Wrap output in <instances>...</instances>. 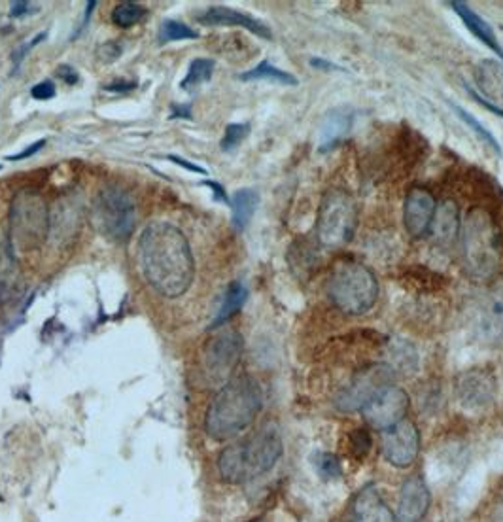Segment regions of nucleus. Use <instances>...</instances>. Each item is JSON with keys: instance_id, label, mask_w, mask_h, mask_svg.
<instances>
[{"instance_id": "f03ea898", "label": "nucleus", "mask_w": 503, "mask_h": 522, "mask_svg": "<svg viewBox=\"0 0 503 522\" xmlns=\"http://www.w3.org/2000/svg\"><path fill=\"white\" fill-rule=\"evenodd\" d=\"M263 392L256 379L235 377L220 388L210 403L205 430L216 441H226L246 430L261 411Z\"/></svg>"}, {"instance_id": "7c9ffc66", "label": "nucleus", "mask_w": 503, "mask_h": 522, "mask_svg": "<svg viewBox=\"0 0 503 522\" xmlns=\"http://www.w3.org/2000/svg\"><path fill=\"white\" fill-rule=\"evenodd\" d=\"M313 468L318 473V477L330 481V479H339L343 475L341 468V460L335 454L324 453V451H316L311 456Z\"/></svg>"}, {"instance_id": "4c0bfd02", "label": "nucleus", "mask_w": 503, "mask_h": 522, "mask_svg": "<svg viewBox=\"0 0 503 522\" xmlns=\"http://www.w3.org/2000/svg\"><path fill=\"white\" fill-rule=\"evenodd\" d=\"M203 186H207L214 193V197H216V201H222V203H226L229 205L231 203V199L227 197L226 190L222 188V184H218V182H212V180H205L203 182Z\"/></svg>"}, {"instance_id": "cd10ccee", "label": "nucleus", "mask_w": 503, "mask_h": 522, "mask_svg": "<svg viewBox=\"0 0 503 522\" xmlns=\"http://www.w3.org/2000/svg\"><path fill=\"white\" fill-rule=\"evenodd\" d=\"M214 67H216V63L212 59H195V61H191L186 78L180 82V89L193 91V89L207 84V82H210L212 74H214Z\"/></svg>"}, {"instance_id": "b1692460", "label": "nucleus", "mask_w": 503, "mask_h": 522, "mask_svg": "<svg viewBox=\"0 0 503 522\" xmlns=\"http://www.w3.org/2000/svg\"><path fill=\"white\" fill-rule=\"evenodd\" d=\"M258 203H260V195L256 190H248V188L235 192L231 197L229 207L233 210V226L237 231H244L248 227L254 212L258 209Z\"/></svg>"}, {"instance_id": "0eeeda50", "label": "nucleus", "mask_w": 503, "mask_h": 522, "mask_svg": "<svg viewBox=\"0 0 503 522\" xmlns=\"http://www.w3.org/2000/svg\"><path fill=\"white\" fill-rule=\"evenodd\" d=\"M91 218L103 237L114 243H125L131 239L137 226L135 199L120 186H105L93 201Z\"/></svg>"}, {"instance_id": "6ab92c4d", "label": "nucleus", "mask_w": 503, "mask_h": 522, "mask_svg": "<svg viewBox=\"0 0 503 522\" xmlns=\"http://www.w3.org/2000/svg\"><path fill=\"white\" fill-rule=\"evenodd\" d=\"M475 84L488 105L503 110V63L485 59L475 67Z\"/></svg>"}, {"instance_id": "a19ab883", "label": "nucleus", "mask_w": 503, "mask_h": 522, "mask_svg": "<svg viewBox=\"0 0 503 522\" xmlns=\"http://www.w3.org/2000/svg\"><path fill=\"white\" fill-rule=\"evenodd\" d=\"M311 65H313L314 69L318 70H343V67H339V65H335V63H330V61H326V59H318V57H313L311 59Z\"/></svg>"}, {"instance_id": "423d86ee", "label": "nucleus", "mask_w": 503, "mask_h": 522, "mask_svg": "<svg viewBox=\"0 0 503 522\" xmlns=\"http://www.w3.org/2000/svg\"><path fill=\"white\" fill-rule=\"evenodd\" d=\"M50 235V210L42 193L23 188L10 207V244L12 250L31 252L40 248Z\"/></svg>"}, {"instance_id": "c85d7f7f", "label": "nucleus", "mask_w": 503, "mask_h": 522, "mask_svg": "<svg viewBox=\"0 0 503 522\" xmlns=\"http://www.w3.org/2000/svg\"><path fill=\"white\" fill-rule=\"evenodd\" d=\"M148 16V10L139 4V2H131V0H123L114 10H112V23L127 29L140 23L142 19Z\"/></svg>"}, {"instance_id": "e433bc0d", "label": "nucleus", "mask_w": 503, "mask_h": 522, "mask_svg": "<svg viewBox=\"0 0 503 522\" xmlns=\"http://www.w3.org/2000/svg\"><path fill=\"white\" fill-rule=\"evenodd\" d=\"M57 78L59 80H63V82H67L69 86H74V84H78L80 82V76H78V72L69 67V65H61V67H57Z\"/></svg>"}, {"instance_id": "5701e85b", "label": "nucleus", "mask_w": 503, "mask_h": 522, "mask_svg": "<svg viewBox=\"0 0 503 522\" xmlns=\"http://www.w3.org/2000/svg\"><path fill=\"white\" fill-rule=\"evenodd\" d=\"M18 280V265L12 244L0 235V303L14 297Z\"/></svg>"}, {"instance_id": "1a4fd4ad", "label": "nucleus", "mask_w": 503, "mask_h": 522, "mask_svg": "<svg viewBox=\"0 0 503 522\" xmlns=\"http://www.w3.org/2000/svg\"><path fill=\"white\" fill-rule=\"evenodd\" d=\"M396 381V371L388 364H373L358 371L352 381L335 396V407L341 413H358L375 400L382 390Z\"/></svg>"}, {"instance_id": "ea45409f", "label": "nucleus", "mask_w": 503, "mask_h": 522, "mask_svg": "<svg viewBox=\"0 0 503 522\" xmlns=\"http://www.w3.org/2000/svg\"><path fill=\"white\" fill-rule=\"evenodd\" d=\"M169 159H171L173 163H176V165H180V167L188 169V171H191V173L207 174V171H205L203 167H199V165H195V163H190V161H186L184 157L169 156Z\"/></svg>"}, {"instance_id": "f3484780", "label": "nucleus", "mask_w": 503, "mask_h": 522, "mask_svg": "<svg viewBox=\"0 0 503 522\" xmlns=\"http://www.w3.org/2000/svg\"><path fill=\"white\" fill-rule=\"evenodd\" d=\"M199 23L210 25V27H243L252 35L260 36L263 40H271L273 33L271 29L261 23L260 19L252 18L239 10L227 8V6H210L203 14L197 16Z\"/></svg>"}, {"instance_id": "f257e3e1", "label": "nucleus", "mask_w": 503, "mask_h": 522, "mask_svg": "<svg viewBox=\"0 0 503 522\" xmlns=\"http://www.w3.org/2000/svg\"><path fill=\"white\" fill-rule=\"evenodd\" d=\"M140 269L159 296H184L195 280V260L186 235L169 222L146 227L139 241Z\"/></svg>"}, {"instance_id": "f704fd0d", "label": "nucleus", "mask_w": 503, "mask_h": 522, "mask_svg": "<svg viewBox=\"0 0 503 522\" xmlns=\"http://www.w3.org/2000/svg\"><path fill=\"white\" fill-rule=\"evenodd\" d=\"M10 18H23V16H29V14H36L38 12V6L31 4V2H25V0H16L10 4Z\"/></svg>"}, {"instance_id": "473e14b6", "label": "nucleus", "mask_w": 503, "mask_h": 522, "mask_svg": "<svg viewBox=\"0 0 503 522\" xmlns=\"http://www.w3.org/2000/svg\"><path fill=\"white\" fill-rule=\"evenodd\" d=\"M248 135H250V123H229L222 139V150L224 152L237 150Z\"/></svg>"}, {"instance_id": "393cba45", "label": "nucleus", "mask_w": 503, "mask_h": 522, "mask_svg": "<svg viewBox=\"0 0 503 522\" xmlns=\"http://www.w3.org/2000/svg\"><path fill=\"white\" fill-rule=\"evenodd\" d=\"M248 299V290L241 280H235L227 286L226 296H224V303L220 307V311L216 314L212 328H220L222 324H226L227 320H231L235 314L243 309L244 303Z\"/></svg>"}, {"instance_id": "a18cd8bd", "label": "nucleus", "mask_w": 503, "mask_h": 522, "mask_svg": "<svg viewBox=\"0 0 503 522\" xmlns=\"http://www.w3.org/2000/svg\"><path fill=\"white\" fill-rule=\"evenodd\" d=\"M0 169H2V167H0Z\"/></svg>"}, {"instance_id": "9b49d317", "label": "nucleus", "mask_w": 503, "mask_h": 522, "mask_svg": "<svg viewBox=\"0 0 503 522\" xmlns=\"http://www.w3.org/2000/svg\"><path fill=\"white\" fill-rule=\"evenodd\" d=\"M498 384L488 369H469L456 379V403L468 415H483L496 401Z\"/></svg>"}, {"instance_id": "a211bd4d", "label": "nucleus", "mask_w": 503, "mask_h": 522, "mask_svg": "<svg viewBox=\"0 0 503 522\" xmlns=\"http://www.w3.org/2000/svg\"><path fill=\"white\" fill-rule=\"evenodd\" d=\"M352 522H398L375 485L362 488L352 504Z\"/></svg>"}, {"instance_id": "79ce46f5", "label": "nucleus", "mask_w": 503, "mask_h": 522, "mask_svg": "<svg viewBox=\"0 0 503 522\" xmlns=\"http://www.w3.org/2000/svg\"><path fill=\"white\" fill-rule=\"evenodd\" d=\"M176 118H186V120H191L193 116H191L190 105L173 106L171 120H176Z\"/></svg>"}, {"instance_id": "4468645a", "label": "nucleus", "mask_w": 503, "mask_h": 522, "mask_svg": "<svg viewBox=\"0 0 503 522\" xmlns=\"http://www.w3.org/2000/svg\"><path fill=\"white\" fill-rule=\"evenodd\" d=\"M418 451L420 434L413 422L401 420L390 430L382 432V454L394 468H409L417 460Z\"/></svg>"}, {"instance_id": "72a5a7b5", "label": "nucleus", "mask_w": 503, "mask_h": 522, "mask_svg": "<svg viewBox=\"0 0 503 522\" xmlns=\"http://www.w3.org/2000/svg\"><path fill=\"white\" fill-rule=\"evenodd\" d=\"M55 93H57V89H55L52 80H44L31 89V95L36 101H50L55 97Z\"/></svg>"}, {"instance_id": "a878e982", "label": "nucleus", "mask_w": 503, "mask_h": 522, "mask_svg": "<svg viewBox=\"0 0 503 522\" xmlns=\"http://www.w3.org/2000/svg\"><path fill=\"white\" fill-rule=\"evenodd\" d=\"M243 82H258V80H267V82H275L282 86H297L299 80L294 74L286 72V70L278 69L269 61H261L260 65H256L254 69L246 70L239 76Z\"/></svg>"}, {"instance_id": "dca6fc26", "label": "nucleus", "mask_w": 503, "mask_h": 522, "mask_svg": "<svg viewBox=\"0 0 503 522\" xmlns=\"http://www.w3.org/2000/svg\"><path fill=\"white\" fill-rule=\"evenodd\" d=\"M435 210H437V203L432 193L422 188L411 190L403 207V224L409 231V235L413 237L426 235L434 222Z\"/></svg>"}, {"instance_id": "6e6552de", "label": "nucleus", "mask_w": 503, "mask_h": 522, "mask_svg": "<svg viewBox=\"0 0 503 522\" xmlns=\"http://www.w3.org/2000/svg\"><path fill=\"white\" fill-rule=\"evenodd\" d=\"M356 227V203L345 190H331L324 195L318 210L316 233L326 248H339L352 239Z\"/></svg>"}, {"instance_id": "58836bf2", "label": "nucleus", "mask_w": 503, "mask_h": 522, "mask_svg": "<svg viewBox=\"0 0 503 522\" xmlns=\"http://www.w3.org/2000/svg\"><path fill=\"white\" fill-rule=\"evenodd\" d=\"M122 55V46H118L116 42H108L105 48H103V53H101V57L105 59V61H114V59H118Z\"/></svg>"}, {"instance_id": "20e7f679", "label": "nucleus", "mask_w": 503, "mask_h": 522, "mask_svg": "<svg viewBox=\"0 0 503 522\" xmlns=\"http://www.w3.org/2000/svg\"><path fill=\"white\" fill-rule=\"evenodd\" d=\"M328 296L341 313L362 316L379 299V280L364 263L341 260L331 269Z\"/></svg>"}, {"instance_id": "c9c22d12", "label": "nucleus", "mask_w": 503, "mask_h": 522, "mask_svg": "<svg viewBox=\"0 0 503 522\" xmlns=\"http://www.w3.org/2000/svg\"><path fill=\"white\" fill-rule=\"evenodd\" d=\"M44 146H46V139L36 140L33 144H29L27 148H23L19 154L8 156L6 159H8V161H23V159H29V157L36 156Z\"/></svg>"}, {"instance_id": "aec40b11", "label": "nucleus", "mask_w": 503, "mask_h": 522, "mask_svg": "<svg viewBox=\"0 0 503 522\" xmlns=\"http://www.w3.org/2000/svg\"><path fill=\"white\" fill-rule=\"evenodd\" d=\"M354 116L347 108H337L326 114L318 133V152H330L337 144L347 139L352 129Z\"/></svg>"}, {"instance_id": "2eb2a0df", "label": "nucleus", "mask_w": 503, "mask_h": 522, "mask_svg": "<svg viewBox=\"0 0 503 522\" xmlns=\"http://www.w3.org/2000/svg\"><path fill=\"white\" fill-rule=\"evenodd\" d=\"M432 504V494L428 483L420 475H411L399 492L398 522H420Z\"/></svg>"}, {"instance_id": "bb28decb", "label": "nucleus", "mask_w": 503, "mask_h": 522, "mask_svg": "<svg viewBox=\"0 0 503 522\" xmlns=\"http://www.w3.org/2000/svg\"><path fill=\"white\" fill-rule=\"evenodd\" d=\"M388 354H390V364L388 366L396 371V375H398V371H401V373H415L417 371V350H415L413 345H409L407 341H401V339L394 341L390 345Z\"/></svg>"}, {"instance_id": "c03bdc74", "label": "nucleus", "mask_w": 503, "mask_h": 522, "mask_svg": "<svg viewBox=\"0 0 503 522\" xmlns=\"http://www.w3.org/2000/svg\"><path fill=\"white\" fill-rule=\"evenodd\" d=\"M492 522H503V492L498 498V502L494 505V511H492Z\"/></svg>"}, {"instance_id": "4be33fe9", "label": "nucleus", "mask_w": 503, "mask_h": 522, "mask_svg": "<svg viewBox=\"0 0 503 522\" xmlns=\"http://www.w3.org/2000/svg\"><path fill=\"white\" fill-rule=\"evenodd\" d=\"M458 227H460V216H458V207L454 201H445L441 203L435 210L434 222H432V233L434 239L441 246H449L456 241L458 235Z\"/></svg>"}, {"instance_id": "2f4dec72", "label": "nucleus", "mask_w": 503, "mask_h": 522, "mask_svg": "<svg viewBox=\"0 0 503 522\" xmlns=\"http://www.w3.org/2000/svg\"><path fill=\"white\" fill-rule=\"evenodd\" d=\"M452 110L462 118V122L466 123L468 127H471L475 133H477V137L479 139L483 140V142H486L496 154H502V148H500V144H498V140H496V137L486 129L485 125L483 123L479 122V120H475L471 114H469L468 110H464L462 106L458 105H452Z\"/></svg>"}, {"instance_id": "412c9836", "label": "nucleus", "mask_w": 503, "mask_h": 522, "mask_svg": "<svg viewBox=\"0 0 503 522\" xmlns=\"http://www.w3.org/2000/svg\"><path fill=\"white\" fill-rule=\"evenodd\" d=\"M451 8L460 16L462 23L468 27L469 33L475 38H479L490 52L496 53L502 59L503 63L502 44L485 19L481 18L477 12H473V8H469L466 2H451Z\"/></svg>"}, {"instance_id": "f8f14e48", "label": "nucleus", "mask_w": 503, "mask_h": 522, "mask_svg": "<svg viewBox=\"0 0 503 522\" xmlns=\"http://www.w3.org/2000/svg\"><path fill=\"white\" fill-rule=\"evenodd\" d=\"M473 328L490 347L503 343V280L490 286L475 305Z\"/></svg>"}, {"instance_id": "7ed1b4c3", "label": "nucleus", "mask_w": 503, "mask_h": 522, "mask_svg": "<svg viewBox=\"0 0 503 522\" xmlns=\"http://www.w3.org/2000/svg\"><path fill=\"white\" fill-rule=\"evenodd\" d=\"M282 451L284 445L277 426L267 424L252 437L227 447L218 458V470L226 483H248L273 470Z\"/></svg>"}, {"instance_id": "9d476101", "label": "nucleus", "mask_w": 503, "mask_h": 522, "mask_svg": "<svg viewBox=\"0 0 503 522\" xmlns=\"http://www.w3.org/2000/svg\"><path fill=\"white\" fill-rule=\"evenodd\" d=\"M243 337L235 330L222 331L212 337L203 350V377L212 386H224L243 356Z\"/></svg>"}, {"instance_id": "37998d69", "label": "nucleus", "mask_w": 503, "mask_h": 522, "mask_svg": "<svg viewBox=\"0 0 503 522\" xmlns=\"http://www.w3.org/2000/svg\"><path fill=\"white\" fill-rule=\"evenodd\" d=\"M137 87V82H112L110 86H106L108 91H116V93H123V91H131Z\"/></svg>"}, {"instance_id": "c756f323", "label": "nucleus", "mask_w": 503, "mask_h": 522, "mask_svg": "<svg viewBox=\"0 0 503 522\" xmlns=\"http://www.w3.org/2000/svg\"><path fill=\"white\" fill-rule=\"evenodd\" d=\"M157 38L161 44H169V42H178V40H195V38H199V33L182 21L165 19L159 27Z\"/></svg>"}, {"instance_id": "ddd939ff", "label": "nucleus", "mask_w": 503, "mask_h": 522, "mask_svg": "<svg viewBox=\"0 0 503 522\" xmlns=\"http://www.w3.org/2000/svg\"><path fill=\"white\" fill-rule=\"evenodd\" d=\"M409 405L411 400L407 392L392 384L386 390H382L381 394L365 407L362 415L371 428L384 432L399 424L401 420H405Z\"/></svg>"}, {"instance_id": "39448f33", "label": "nucleus", "mask_w": 503, "mask_h": 522, "mask_svg": "<svg viewBox=\"0 0 503 522\" xmlns=\"http://www.w3.org/2000/svg\"><path fill=\"white\" fill-rule=\"evenodd\" d=\"M462 258L469 273L479 279L492 277L502 261L498 226L485 209L469 210L462 226Z\"/></svg>"}]
</instances>
